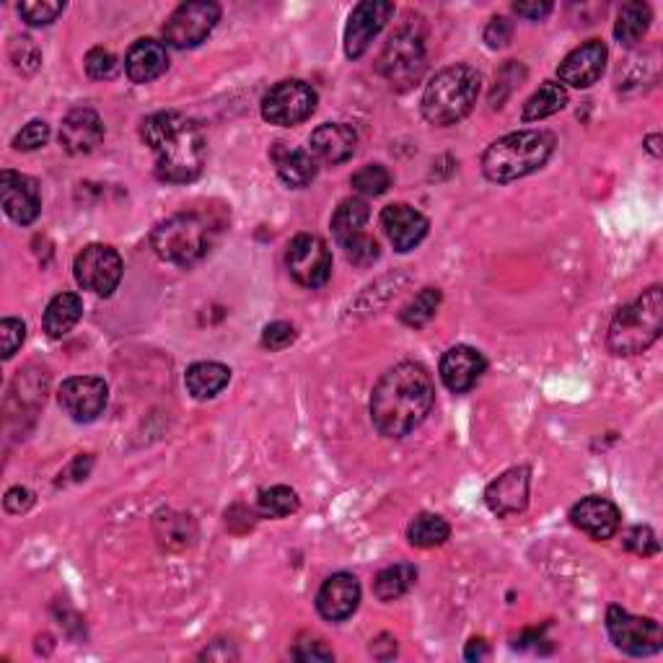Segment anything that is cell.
Here are the masks:
<instances>
[{"label":"cell","mask_w":663,"mask_h":663,"mask_svg":"<svg viewBox=\"0 0 663 663\" xmlns=\"http://www.w3.org/2000/svg\"><path fill=\"white\" fill-rule=\"evenodd\" d=\"M436 402V387L421 363H400L389 368L374 387L371 421L387 438L410 436L423 425Z\"/></svg>","instance_id":"obj_1"},{"label":"cell","mask_w":663,"mask_h":663,"mask_svg":"<svg viewBox=\"0 0 663 663\" xmlns=\"http://www.w3.org/2000/svg\"><path fill=\"white\" fill-rule=\"evenodd\" d=\"M141 138L156 156V177L169 185L198 179L205 166L208 143L202 128L179 111H156L145 117Z\"/></svg>","instance_id":"obj_2"},{"label":"cell","mask_w":663,"mask_h":663,"mask_svg":"<svg viewBox=\"0 0 663 663\" xmlns=\"http://www.w3.org/2000/svg\"><path fill=\"white\" fill-rule=\"evenodd\" d=\"M555 151V135L547 130H519L495 141L483 156L485 177L495 185L523 179L540 171Z\"/></svg>","instance_id":"obj_3"},{"label":"cell","mask_w":663,"mask_h":663,"mask_svg":"<svg viewBox=\"0 0 663 663\" xmlns=\"http://www.w3.org/2000/svg\"><path fill=\"white\" fill-rule=\"evenodd\" d=\"M480 86H483V75L472 66L443 68L433 75L423 91V117L438 128L464 120L477 104Z\"/></svg>","instance_id":"obj_4"},{"label":"cell","mask_w":663,"mask_h":663,"mask_svg":"<svg viewBox=\"0 0 663 663\" xmlns=\"http://www.w3.org/2000/svg\"><path fill=\"white\" fill-rule=\"evenodd\" d=\"M661 330L663 291L661 285H653L643 296L614 313L609 332H606V345L614 355H640L661 338Z\"/></svg>","instance_id":"obj_5"},{"label":"cell","mask_w":663,"mask_h":663,"mask_svg":"<svg viewBox=\"0 0 663 663\" xmlns=\"http://www.w3.org/2000/svg\"><path fill=\"white\" fill-rule=\"evenodd\" d=\"M151 247L158 260L190 268L213 247V228L198 213H177L153 228Z\"/></svg>","instance_id":"obj_6"},{"label":"cell","mask_w":663,"mask_h":663,"mask_svg":"<svg viewBox=\"0 0 663 663\" xmlns=\"http://www.w3.org/2000/svg\"><path fill=\"white\" fill-rule=\"evenodd\" d=\"M425 66H428V55H425L423 37L413 26H402L383 45L376 71L394 91H407L421 83Z\"/></svg>","instance_id":"obj_7"},{"label":"cell","mask_w":663,"mask_h":663,"mask_svg":"<svg viewBox=\"0 0 663 663\" xmlns=\"http://www.w3.org/2000/svg\"><path fill=\"white\" fill-rule=\"evenodd\" d=\"M221 21V5L213 0H190L181 3L164 24L166 45L177 50H192L211 37Z\"/></svg>","instance_id":"obj_8"},{"label":"cell","mask_w":663,"mask_h":663,"mask_svg":"<svg viewBox=\"0 0 663 663\" xmlns=\"http://www.w3.org/2000/svg\"><path fill=\"white\" fill-rule=\"evenodd\" d=\"M317 91L306 81L291 79L275 83L262 99V117L270 125H281V128H293L309 120L317 109Z\"/></svg>","instance_id":"obj_9"},{"label":"cell","mask_w":663,"mask_h":663,"mask_svg":"<svg viewBox=\"0 0 663 663\" xmlns=\"http://www.w3.org/2000/svg\"><path fill=\"white\" fill-rule=\"evenodd\" d=\"M606 630L612 643L627 655H653L661 651V625L651 617H635L623 606H609L606 612Z\"/></svg>","instance_id":"obj_10"},{"label":"cell","mask_w":663,"mask_h":663,"mask_svg":"<svg viewBox=\"0 0 663 663\" xmlns=\"http://www.w3.org/2000/svg\"><path fill=\"white\" fill-rule=\"evenodd\" d=\"M285 268L304 288H322L332 275V251L319 236L298 234L285 249Z\"/></svg>","instance_id":"obj_11"},{"label":"cell","mask_w":663,"mask_h":663,"mask_svg":"<svg viewBox=\"0 0 663 663\" xmlns=\"http://www.w3.org/2000/svg\"><path fill=\"white\" fill-rule=\"evenodd\" d=\"M73 275L81 288L107 298L122 281V257L107 244H88L75 257Z\"/></svg>","instance_id":"obj_12"},{"label":"cell","mask_w":663,"mask_h":663,"mask_svg":"<svg viewBox=\"0 0 663 663\" xmlns=\"http://www.w3.org/2000/svg\"><path fill=\"white\" fill-rule=\"evenodd\" d=\"M394 16V3L387 0H363L351 13L345 26V55L351 60H358L366 55L371 42L379 37V32L387 26V21Z\"/></svg>","instance_id":"obj_13"},{"label":"cell","mask_w":663,"mask_h":663,"mask_svg":"<svg viewBox=\"0 0 663 663\" xmlns=\"http://www.w3.org/2000/svg\"><path fill=\"white\" fill-rule=\"evenodd\" d=\"M109 400V389L104 379L96 376H73L58 389V402L75 423H94L104 413Z\"/></svg>","instance_id":"obj_14"},{"label":"cell","mask_w":663,"mask_h":663,"mask_svg":"<svg viewBox=\"0 0 663 663\" xmlns=\"http://www.w3.org/2000/svg\"><path fill=\"white\" fill-rule=\"evenodd\" d=\"M0 202L3 211L19 226H29L42 213V192L37 179L26 174L3 171L0 174Z\"/></svg>","instance_id":"obj_15"},{"label":"cell","mask_w":663,"mask_h":663,"mask_svg":"<svg viewBox=\"0 0 663 663\" xmlns=\"http://www.w3.org/2000/svg\"><path fill=\"white\" fill-rule=\"evenodd\" d=\"M529 485H532V472H529L526 466H513V470L502 472L498 480H493V483L487 485V508H490L498 519L523 513L529 506Z\"/></svg>","instance_id":"obj_16"},{"label":"cell","mask_w":663,"mask_h":663,"mask_svg":"<svg viewBox=\"0 0 663 663\" xmlns=\"http://www.w3.org/2000/svg\"><path fill=\"white\" fill-rule=\"evenodd\" d=\"M606 45L602 39H589L585 45L576 47L573 52L568 55L557 68V75H560V83L573 88H589L604 75L606 68Z\"/></svg>","instance_id":"obj_17"},{"label":"cell","mask_w":663,"mask_h":663,"mask_svg":"<svg viewBox=\"0 0 663 663\" xmlns=\"http://www.w3.org/2000/svg\"><path fill=\"white\" fill-rule=\"evenodd\" d=\"M381 228L396 251H410L428 236L430 223L421 211L404 202H394L381 211Z\"/></svg>","instance_id":"obj_18"},{"label":"cell","mask_w":663,"mask_h":663,"mask_svg":"<svg viewBox=\"0 0 663 663\" xmlns=\"http://www.w3.org/2000/svg\"><path fill=\"white\" fill-rule=\"evenodd\" d=\"M485 368L487 360L483 358V353L474 351L470 345H457L443 353L438 374H441L446 389H451L453 394H464L470 392L472 387H477V381L483 379Z\"/></svg>","instance_id":"obj_19"},{"label":"cell","mask_w":663,"mask_h":663,"mask_svg":"<svg viewBox=\"0 0 663 663\" xmlns=\"http://www.w3.org/2000/svg\"><path fill=\"white\" fill-rule=\"evenodd\" d=\"M360 604V583L351 573H334L322 583L317 593V612L330 623H342L353 617Z\"/></svg>","instance_id":"obj_20"},{"label":"cell","mask_w":663,"mask_h":663,"mask_svg":"<svg viewBox=\"0 0 663 663\" xmlns=\"http://www.w3.org/2000/svg\"><path fill=\"white\" fill-rule=\"evenodd\" d=\"M570 521H573V526L581 529L583 534H589L591 540L604 542L612 540V536L619 532L623 513H619V508L614 506L612 500L591 495V498L576 502L573 511H570Z\"/></svg>","instance_id":"obj_21"},{"label":"cell","mask_w":663,"mask_h":663,"mask_svg":"<svg viewBox=\"0 0 663 663\" xmlns=\"http://www.w3.org/2000/svg\"><path fill=\"white\" fill-rule=\"evenodd\" d=\"M104 141V122L94 109L79 107L62 120L60 143L71 156H86Z\"/></svg>","instance_id":"obj_22"},{"label":"cell","mask_w":663,"mask_h":663,"mask_svg":"<svg viewBox=\"0 0 663 663\" xmlns=\"http://www.w3.org/2000/svg\"><path fill=\"white\" fill-rule=\"evenodd\" d=\"M355 145H358V132L345 122H332L322 125L311 132V153L313 158L324 164H345L347 158H353Z\"/></svg>","instance_id":"obj_23"},{"label":"cell","mask_w":663,"mask_h":663,"mask_svg":"<svg viewBox=\"0 0 663 663\" xmlns=\"http://www.w3.org/2000/svg\"><path fill=\"white\" fill-rule=\"evenodd\" d=\"M169 68V52L166 45L156 39H138L125 55V73L132 83H151Z\"/></svg>","instance_id":"obj_24"},{"label":"cell","mask_w":663,"mask_h":663,"mask_svg":"<svg viewBox=\"0 0 663 663\" xmlns=\"http://www.w3.org/2000/svg\"><path fill=\"white\" fill-rule=\"evenodd\" d=\"M228 381H232V368L215 360L192 363L185 376L187 392H190L194 400H213L215 394H221L223 389L228 387Z\"/></svg>","instance_id":"obj_25"},{"label":"cell","mask_w":663,"mask_h":663,"mask_svg":"<svg viewBox=\"0 0 663 663\" xmlns=\"http://www.w3.org/2000/svg\"><path fill=\"white\" fill-rule=\"evenodd\" d=\"M272 158H275L277 177H281L288 187H296V190H301V187H309L311 181L317 179L319 166H317V158H313L309 151L275 149Z\"/></svg>","instance_id":"obj_26"},{"label":"cell","mask_w":663,"mask_h":663,"mask_svg":"<svg viewBox=\"0 0 663 663\" xmlns=\"http://www.w3.org/2000/svg\"><path fill=\"white\" fill-rule=\"evenodd\" d=\"M368 218H371V211H368L366 200L360 198H351V200H342L340 208L332 215V236L334 241L340 244L342 249L347 247V244H353L355 239H360L363 228H366Z\"/></svg>","instance_id":"obj_27"},{"label":"cell","mask_w":663,"mask_h":663,"mask_svg":"<svg viewBox=\"0 0 663 663\" xmlns=\"http://www.w3.org/2000/svg\"><path fill=\"white\" fill-rule=\"evenodd\" d=\"M83 317V301L75 293H58L45 309V332L52 340L66 338Z\"/></svg>","instance_id":"obj_28"},{"label":"cell","mask_w":663,"mask_h":663,"mask_svg":"<svg viewBox=\"0 0 663 663\" xmlns=\"http://www.w3.org/2000/svg\"><path fill=\"white\" fill-rule=\"evenodd\" d=\"M651 5L648 3H625L617 13V24H614V37L619 39V45L632 47L646 37L651 29Z\"/></svg>","instance_id":"obj_29"},{"label":"cell","mask_w":663,"mask_h":663,"mask_svg":"<svg viewBox=\"0 0 663 663\" xmlns=\"http://www.w3.org/2000/svg\"><path fill=\"white\" fill-rule=\"evenodd\" d=\"M417 581V570L415 565L410 563H396L383 568L374 581V593L379 602H396V599L404 596L410 589H413Z\"/></svg>","instance_id":"obj_30"},{"label":"cell","mask_w":663,"mask_h":663,"mask_svg":"<svg viewBox=\"0 0 663 663\" xmlns=\"http://www.w3.org/2000/svg\"><path fill=\"white\" fill-rule=\"evenodd\" d=\"M565 104H568V91H565L563 83L544 81L542 86L529 96V102L523 104V120L534 122L544 120V117H553L560 109H565Z\"/></svg>","instance_id":"obj_31"},{"label":"cell","mask_w":663,"mask_h":663,"mask_svg":"<svg viewBox=\"0 0 663 663\" xmlns=\"http://www.w3.org/2000/svg\"><path fill=\"white\" fill-rule=\"evenodd\" d=\"M449 536H451V526L446 523L443 516H438V513H421L407 529L410 544H413V547H421V549L441 547Z\"/></svg>","instance_id":"obj_32"},{"label":"cell","mask_w":663,"mask_h":663,"mask_svg":"<svg viewBox=\"0 0 663 663\" xmlns=\"http://www.w3.org/2000/svg\"><path fill=\"white\" fill-rule=\"evenodd\" d=\"M298 508H301V498H298V493L293 490V487L285 485L268 487V490H262L260 498H257V511H260L264 519H285V516L296 513Z\"/></svg>","instance_id":"obj_33"},{"label":"cell","mask_w":663,"mask_h":663,"mask_svg":"<svg viewBox=\"0 0 663 663\" xmlns=\"http://www.w3.org/2000/svg\"><path fill=\"white\" fill-rule=\"evenodd\" d=\"M438 306H441V291L438 288H423L417 296L410 301L407 306H404L400 319L407 327H423L428 324L433 317H436Z\"/></svg>","instance_id":"obj_34"},{"label":"cell","mask_w":663,"mask_h":663,"mask_svg":"<svg viewBox=\"0 0 663 663\" xmlns=\"http://www.w3.org/2000/svg\"><path fill=\"white\" fill-rule=\"evenodd\" d=\"M351 185L363 198H379L392 187V174L383 169L381 164H368L353 174Z\"/></svg>","instance_id":"obj_35"},{"label":"cell","mask_w":663,"mask_h":663,"mask_svg":"<svg viewBox=\"0 0 663 663\" xmlns=\"http://www.w3.org/2000/svg\"><path fill=\"white\" fill-rule=\"evenodd\" d=\"M62 11H66L62 0H26L19 5L21 19L29 26H50Z\"/></svg>","instance_id":"obj_36"},{"label":"cell","mask_w":663,"mask_h":663,"mask_svg":"<svg viewBox=\"0 0 663 663\" xmlns=\"http://www.w3.org/2000/svg\"><path fill=\"white\" fill-rule=\"evenodd\" d=\"M117 71H120V62H117V58L109 50H104V47H94V50L86 55L88 79L107 81V79H115Z\"/></svg>","instance_id":"obj_37"},{"label":"cell","mask_w":663,"mask_h":663,"mask_svg":"<svg viewBox=\"0 0 663 663\" xmlns=\"http://www.w3.org/2000/svg\"><path fill=\"white\" fill-rule=\"evenodd\" d=\"M50 141V125L45 120H32L24 130L13 138V149L16 151H37Z\"/></svg>","instance_id":"obj_38"},{"label":"cell","mask_w":663,"mask_h":663,"mask_svg":"<svg viewBox=\"0 0 663 663\" xmlns=\"http://www.w3.org/2000/svg\"><path fill=\"white\" fill-rule=\"evenodd\" d=\"M298 338L296 327L288 324V322H272L264 327L262 332V347H268L270 353H281L285 351V347L293 345Z\"/></svg>","instance_id":"obj_39"},{"label":"cell","mask_w":663,"mask_h":663,"mask_svg":"<svg viewBox=\"0 0 663 663\" xmlns=\"http://www.w3.org/2000/svg\"><path fill=\"white\" fill-rule=\"evenodd\" d=\"M26 327L21 319H3L0 322V351H3V360L13 358V353L24 345Z\"/></svg>","instance_id":"obj_40"},{"label":"cell","mask_w":663,"mask_h":663,"mask_svg":"<svg viewBox=\"0 0 663 663\" xmlns=\"http://www.w3.org/2000/svg\"><path fill=\"white\" fill-rule=\"evenodd\" d=\"M345 254H347V260H351L353 264H358V268H368V264H374L376 260H379L381 249H379V241L371 239L368 234H363L360 239L347 244Z\"/></svg>","instance_id":"obj_41"},{"label":"cell","mask_w":663,"mask_h":663,"mask_svg":"<svg viewBox=\"0 0 663 663\" xmlns=\"http://www.w3.org/2000/svg\"><path fill=\"white\" fill-rule=\"evenodd\" d=\"M625 547L640 557H651L659 553V540H655L651 526H632L625 534Z\"/></svg>","instance_id":"obj_42"},{"label":"cell","mask_w":663,"mask_h":663,"mask_svg":"<svg viewBox=\"0 0 663 663\" xmlns=\"http://www.w3.org/2000/svg\"><path fill=\"white\" fill-rule=\"evenodd\" d=\"M291 655L296 661H304V663H317V661H334V653L332 648H327L324 640H317V638H306V640H298L296 646H293Z\"/></svg>","instance_id":"obj_43"},{"label":"cell","mask_w":663,"mask_h":663,"mask_svg":"<svg viewBox=\"0 0 663 663\" xmlns=\"http://www.w3.org/2000/svg\"><path fill=\"white\" fill-rule=\"evenodd\" d=\"M513 37V21L506 16H495L490 24H487L485 29V42L487 47H493V50H498V47H506L508 42Z\"/></svg>","instance_id":"obj_44"},{"label":"cell","mask_w":663,"mask_h":663,"mask_svg":"<svg viewBox=\"0 0 663 663\" xmlns=\"http://www.w3.org/2000/svg\"><path fill=\"white\" fill-rule=\"evenodd\" d=\"M3 506H5V511L13 516L26 513L34 506V493L26 490V487H11V490L5 493Z\"/></svg>","instance_id":"obj_45"},{"label":"cell","mask_w":663,"mask_h":663,"mask_svg":"<svg viewBox=\"0 0 663 663\" xmlns=\"http://www.w3.org/2000/svg\"><path fill=\"white\" fill-rule=\"evenodd\" d=\"M513 13H519L521 19L529 21H540L547 16V13H553V3H547V0H534V3H513Z\"/></svg>","instance_id":"obj_46"},{"label":"cell","mask_w":663,"mask_h":663,"mask_svg":"<svg viewBox=\"0 0 663 663\" xmlns=\"http://www.w3.org/2000/svg\"><path fill=\"white\" fill-rule=\"evenodd\" d=\"M487 655H490V646L485 643V638L470 640V646H466V651H464L466 661H483V659H487Z\"/></svg>","instance_id":"obj_47"},{"label":"cell","mask_w":663,"mask_h":663,"mask_svg":"<svg viewBox=\"0 0 663 663\" xmlns=\"http://www.w3.org/2000/svg\"><path fill=\"white\" fill-rule=\"evenodd\" d=\"M646 143H648V151H651V153H653V156H661V149H659L661 138H659V135H651V138H648V141H646Z\"/></svg>","instance_id":"obj_48"}]
</instances>
